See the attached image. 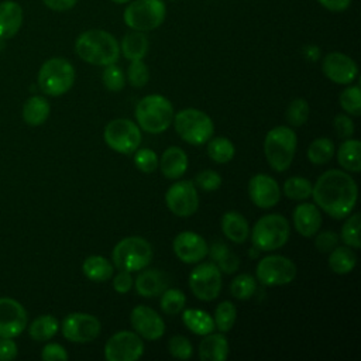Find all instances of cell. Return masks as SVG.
I'll return each instance as SVG.
<instances>
[{"mask_svg":"<svg viewBox=\"0 0 361 361\" xmlns=\"http://www.w3.org/2000/svg\"><path fill=\"white\" fill-rule=\"evenodd\" d=\"M312 196L319 209L338 220L347 217L355 207L358 186L347 171L329 169L317 178Z\"/></svg>","mask_w":361,"mask_h":361,"instance_id":"obj_1","label":"cell"},{"mask_svg":"<svg viewBox=\"0 0 361 361\" xmlns=\"http://www.w3.org/2000/svg\"><path fill=\"white\" fill-rule=\"evenodd\" d=\"M76 55L96 66L116 63L120 56V45L113 34L104 30L92 28L83 31L75 41Z\"/></svg>","mask_w":361,"mask_h":361,"instance_id":"obj_2","label":"cell"},{"mask_svg":"<svg viewBox=\"0 0 361 361\" xmlns=\"http://www.w3.org/2000/svg\"><path fill=\"white\" fill-rule=\"evenodd\" d=\"M173 106L162 94H147L135 106V120L141 130L149 134H161L169 128L173 120Z\"/></svg>","mask_w":361,"mask_h":361,"instance_id":"obj_3","label":"cell"},{"mask_svg":"<svg viewBox=\"0 0 361 361\" xmlns=\"http://www.w3.org/2000/svg\"><path fill=\"white\" fill-rule=\"evenodd\" d=\"M298 138L293 128L278 126L271 128L264 140V154L268 165L276 172H285L293 162Z\"/></svg>","mask_w":361,"mask_h":361,"instance_id":"obj_4","label":"cell"},{"mask_svg":"<svg viewBox=\"0 0 361 361\" xmlns=\"http://www.w3.org/2000/svg\"><path fill=\"white\" fill-rule=\"evenodd\" d=\"M250 235L254 248L258 251H274L288 243L290 235V224L282 214H265L255 221Z\"/></svg>","mask_w":361,"mask_h":361,"instance_id":"obj_5","label":"cell"},{"mask_svg":"<svg viewBox=\"0 0 361 361\" xmlns=\"http://www.w3.org/2000/svg\"><path fill=\"white\" fill-rule=\"evenodd\" d=\"M152 255V245L145 238L130 235L114 245L111 251V262L118 271L135 272L147 268Z\"/></svg>","mask_w":361,"mask_h":361,"instance_id":"obj_6","label":"cell"},{"mask_svg":"<svg viewBox=\"0 0 361 361\" xmlns=\"http://www.w3.org/2000/svg\"><path fill=\"white\" fill-rule=\"evenodd\" d=\"M176 134L190 145H203L214 134V124L210 116L199 109H183L173 114Z\"/></svg>","mask_w":361,"mask_h":361,"instance_id":"obj_7","label":"cell"},{"mask_svg":"<svg viewBox=\"0 0 361 361\" xmlns=\"http://www.w3.org/2000/svg\"><path fill=\"white\" fill-rule=\"evenodd\" d=\"M76 72L73 65L65 58H49L38 71L39 89L52 97L65 94L75 83Z\"/></svg>","mask_w":361,"mask_h":361,"instance_id":"obj_8","label":"cell"},{"mask_svg":"<svg viewBox=\"0 0 361 361\" xmlns=\"http://www.w3.org/2000/svg\"><path fill=\"white\" fill-rule=\"evenodd\" d=\"M164 0H133L123 11V21L134 31L148 32L157 30L165 20Z\"/></svg>","mask_w":361,"mask_h":361,"instance_id":"obj_9","label":"cell"},{"mask_svg":"<svg viewBox=\"0 0 361 361\" xmlns=\"http://www.w3.org/2000/svg\"><path fill=\"white\" fill-rule=\"evenodd\" d=\"M107 147L118 154H133L140 148L142 135L138 124L128 118H114L109 121L103 131Z\"/></svg>","mask_w":361,"mask_h":361,"instance_id":"obj_10","label":"cell"},{"mask_svg":"<svg viewBox=\"0 0 361 361\" xmlns=\"http://www.w3.org/2000/svg\"><path fill=\"white\" fill-rule=\"evenodd\" d=\"M255 275L265 286H282L296 278V265L288 257L272 254L258 261Z\"/></svg>","mask_w":361,"mask_h":361,"instance_id":"obj_11","label":"cell"},{"mask_svg":"<svg viewBox=\"0 0 361 361\" xmlns=\"http://www.w3.org/2000/svg\"><path fill=\"white\" fill-rule=\"evenodd\" d=\"M221 286V271L213 262H202L189 274V288L199 300H214L220 295Z\"/></svg>","mask_w":361,"mask_h":361,"instance_id":"obj_12","label":"cell"},{"mask_svg":"<svg viewBox=\"0 0 361 361\" xmlns=\"http://www.w3.org/2000/svg\"><path fill=\"white\" fill-rule=\"evenodd\" d=\"M144 354V340L130 330L114 333L104 344L107 361H137Z\"/></svg>","mask_w":361,"mask_h":361,"instance_id":"obj_13","label":"cell"},{"mask_svg":"<svg viewBox=\"0 0 361 361\" xmlns=\"http://www.w3.org/2000/svg\"><path fill=\"white\" fill-rule=\"evenodd\" d=\"M166 207L178 217H190L199 207V195L192 180H176L165 193Z\"/></svg>","mask_w":361,"mask_h":361,"instance_id":"obj_14","label":"cell"},{"mask_svg":"<svg viewBox=\"0 0 361 361\" xmlns=\"http://www.w3.org/2000/svg\"><path fill=\"white\" fill-rule=\"evenodd\" d=\"M62 334L68 341L72 343H90L97 338L102 330L100 320L90 314L75 312L65 316L61 326Z\"/></svg>","mask_w":361,"mask_h":361,"instance_id":"obj_15","label":"cell"},{"mask_svg":"<svg viewBox=\"0 0 361 361\" xmlns=\"http://www.w3.org/2000/svg\"><path fill=\"white\" fill-rule=\"evenodd\" d=\"M130 323L134 331L147 341L159 340L165 334V322L149 306L138 305L130 313Z\"/></svg>","mask_w":361,"mask_h":361,"instance_id":"obj_16","label":"cell"},{"mask_svg":"<svg viewBox=\"0 0 361 361\" xmlns=\"http://www.w3.org/2000/svg\"><path fill=\"white\" fill-rule=\"evenodd\" d=\"M27 323V310L18 300L0 298V337H17L24 331Z\"/></svg>","mask_w":361,"mask_h":361,"instance_id":"obj_17","label":"cell"},{"mask_svg":"<svg viewBox=\"0 0 361 361\" xmlns=\"http://www.w3.org/2000/svg\"><path fill=\"white\" fill-rule=\"evenodd\" d=\"M324 76L337 85H350L358 75V66L353 58L343 52H330L322 61Z\"/></svg>","mask_w":361,"mask_h":361,"instance_id":"obj_18","label":"cell"},{"mask_svg":"<svg viewBox=\"0 0 361 361\" xmlns=\"http://www.w3.org/2000/svg\"><path fill=\"white\" fill-rule=\"evenodd\" d=\"M248 196L257 207L271 209L281 200V188L272 176L257 173L248 182Z\"/></svg>","mask_w":361,"mask_h":361,"instance_id":"obj_19","label":"cell"},{"mask_svg":"<svg viewBox=\"0 0 361 361\" xmlns=\"http://www.w3.org/2000/svg\"><path fill=\"white\" fill-rule=\"evenodd\" d=\"M172 248L179 261L185 264H197L207 255L209 245L200 234L195 231H182L173 238Z\"/></svg>","mask_w":361,"mask_h":361,"instance_id":"obj_20","label":"cell"},{"mask_svg":"<svg viewBox=\"0 0 361 361\" xmlns=\"http://www.w3.org/2000/svg\"><path fill=\"white\" fill-rule=\"evenodd\" d=\"M292 219H293L295 230L306 238L313 237L322 226L320 209L314 203H309V202L299 203L293 209Z\"/></svg>","mask_w":361,"mask_h":361,"instance_id":"obj_21","label":"cell"},{"mask_svg":"<svg viewBox=\"0 0 361 361\" xmlns=\"http://www.w3.org/2000/svg\"><path fill=\"white\" fill-rule=\"evenodd\" d=\"M158 166L166 179H171V180L180 179L189 166L188 155L180 147H176V145L168 147L162 152Z\"/></svg>","mask_w":361,"mask_h":361,"instance_id":"obj_22","label":"cell"},{"mask_svg":"<svg viewBox=\"0 0 361 361\" xmlns=\"http://www.w3.org/2000/svg\"><path fill=\"white\" fill-rule=\"evenodd\" d=\"M228 341L223 333H209L199 343L197 355L202 361H224L228 357Z\"/></svg>","mask_w":361,"mask_h":361,"instance_id":"obj_23","label":"cell"},{"mask_svg":"<svg viewBox=\"0 0 361 361\" xmlns=\"http://www.w3.org/2000/svg\"><path fill=\"white\" fill-rule=\"evenodd\" d=\"M166 276L158 269H141L134 281L135 290L142 298H155L166 289Z\"/></svg>","mask_w":361,"mask_h":361,"instance_id":"obj_24","label":"cell"},{"mask_svg":"<svg viewBox=\"0 0 361 361\" xmlns=\"http://www.w3.org/2000/svg\"><path fill=\"white\" fill-rule=\"evenodd\" d=\"M23 24V8L17 1L6 0L0 3V38L14 37Z\"/></svg>","mask_w":361,"mask_h":361,"instance_id":"obj_25","label":"cell"},{"mask_svg":"<svg viewBox=\"0 0 361 361\" xmlns=\"http://www.w3.org/2000/svg\"><path fill=\"white\" fill-rule=\"evenodd\" d=\"M221 231L223 234L233 243L235 244H243L247 241V238L250 237V226L247 219L234 210L226 212L221 216Z\"/></svg>","mask_w":361,"mask_h":361,"instance_id":"obj_26","label":"cell"},{"mask_svg":"<svg viewBox=\"0 0 361 361\" xmlns=\"http://www.w3.org/2000/svg\"><path fill=\"white\" fill-rule=\"evenodd\" d=\"M207 255H210L212 262L223 274H234L240 267L238 255L221 241L212 243V245L207 250Z\"/></svg>","mask_w":361,"mask_h":361,"instance_id":"obj_27","label":"cell"},{"mask_svg":"<svg viewBox=\"0 0 361 361\" xmlns=\"http://www.w3.org/2000/svg\"><path fill=\"white\" fill-rule=\"evenodd\" d=\"M118 45L120 54H123L124 58L128 61L144 59L148 52V38L145 32L141 31L131 30L121 38V42Z\"/></svg>","mask_w":361,"mask_h":361,"instance_id":"obj_28","label":"cell"},{"mask_svg":"<svg viewBox=\"0 0 361 361\" xmlns=\"http://www.w3.org/2000/svg\"><path fill=\"white\" fill-rule=\"evenodd\" d=\"M51 113L49 102L42 96H31L23 106V118L31 127L44 124Z\"/></svg>","mask_w":361,"mask_h":361,"instance_id":"obj_29","label":"cell"},{"mask_svg":"<svg viewBox=\"0 0 361 361\" xmlns=\"http://www.w3.org/2000/svg\"><path fill=\"white\" fill-rule=\"evenodd\" d=\"M114 265L102 255H89L82 264V271L92 282H106L113 276Z\"/></svg>","mask_w":361,"mask_h":361,"instance_id":"obj_30","label":"cell"},{"mask_svg":"<svg viewBox=\"0 0 361 361\" xmlns=\"http://www.w3.org/2000/svg\"><path fill=\"white\" fill-rule=\"evenodd\" d=\"M182 322L189 331L196 336H206L214 331V320L207 312L202 309H186L182 310Z\"/></svg>","mask_w":361,"mask_h":361,"instance_id":"obj_31","label":"cell"},{"mask_svg":"<svg viewBox=\"0 0 361 361\" xmlns=\"http://www.w3.org/2000/svg\"><path fill=\"white\" fill-rule=\"evenodd\" d=\"M361 142L354 138H345L344 142L340 144L337 151V162L347 172H360L361 171Z\"/></svg>","mask_w":361,"mask_h":361,"instance_id":"obj_32","label":"cell"},{"mask_svg":"<svg viewBox=\"0 0 361 361\" xmlns=\"http://www.w3.org/2000/svg\"><path fill=\"white\" fill-rule=\"evenodd\" d=\"M357 264V255L348 245H337L330 251L329 267L334 274L345 275L354 269Z\"/></svg>","mask_w":361,"mask_h":361,"instance_id":"obj_33","label":"cell"},{"mask_svg":"<svg viewBox=\"0 0 361 361\" xmlns=\"http://www.w3.org/2000/svg\"><path fill=\"white\" fill-rule=\"evenodd\" d=\"M59 330V322L52 314H41L34 319L28 327L30 337L35 341H48Z\"/></svg>","mask_w":361,"mask_h":361,"instance_id":"obj_34","label":"cell"},{"mask_svg":"<svg viewBox=\"0 0 361 361\" xmlns=\"http://www.w3.org/2000/svg\"><path fill=\"white\" fill-rule=\"evenodd\" d=\"M207 155L216 164H227L234 158L235 147L226 137H212L207 141Z\"/></svg>","mask_w":361,"mask_h":361,"instance_id":"obj_35","label":"cell"},{"mask_svg":"<svg viewBox=\"0 0 361 361\" xmlns=\"http://www.w3.org/2000/svg\"><path fill=\"white\" fill-rule=\"evenodd\" d=\"M334 152V142L327 137H320L310 142L307 148V158L313 165H324L333 158Z\"/></svg>","mask_w":361,"mask_h":361,"instance_id":"obj_36","label":"cell"},{"mask_svg":"<svg viewBox=\"0 0 361 361\" xmlns=\"http://www.w3.org/2000/svg\"><path fill=\"white\" fill-rule=\"evenodd\" d=\"M185 305H186V296L180 289L166 288L161 293L159 306L165 314L176 316L183 310Z\"/></svg>","mask_w":361,"mask_h":361,"instance_id":"obj_37","label":"cell"},{"mask_svg":"<svg viewBox=\"0 0 361 361\" xmlns=\"http://www.w3.org/2000/svg\"><path fill=\"white\" fill-rule=\"evenodd\" d=\"M237 319V307L233 302L224 300L217 305L214 310V326L220 333H227L233 329Z\"/></svg>","mask_w":361,"mask_h":361,"instance_id":"obj_38","label":"cell"},{"mask_svg":"<svg viewBox=\"0 0 361 361\" xmlns=\"http://www.w3.org/2000/svg\"><path fill=\"white\" fill-rule=\"evenodd\" d=\"M312 182L302 176L288 178L283 183V193L292 200H306L312 196Z\"/></svg>","mask_w":361,"mask_h":361,"instance_id":"obj_39","label":"cell"},{"mask_svg":"<svg viewBox=\"0 0 361 361\" xmlns=\"http://www.w3.org/2000/svg\"><path fill=\"white\" fill-rule=\"evenodd\" d=\"M257 292V279L250 274H238L230 283V293L240 300H247Z\"/></svg>","mask_w":361,"mask_h":361,"instance_id":"obj_40","label":"cell"},{"mask_svg":"<svg viewBox=\"0 0 361 361\" xmlns=\"http://www.w3.org/2000/svg\"><path fill=\"white\" fill-rule=\"evenodd\" d=\"M348 219L341 227L340 238L343 243L351 248H360L361 240H360V226H361V216L360 213H353L351 216H347Z\"/></svg>","mask_w":361,"mask_h":361,"instance_id":"obj_41","label":"cell"},{"mask_svg":"<svg viewBox=\"0 0 361 361\" xmlns=\"http://www.w3.org/2000/svg\"><path fill=\"white\" fill-rule=\"evenodd\" d=\"M309 113H310V109H309V104H307L306 99L298 97V99H293L288 104L285 116H286V121L292 127H300L307 121Z\"/></svg>","mask_w":361,"mask_h":361,"instance_id":"obj_42","label":"cell"},{"mask_svg":"<svg viewBox=\"0 0 361 361\" xmlns=\"http://www.w3.org/2000/svg\"><path fill=\"white\" fill-rule=\"evenodd\" d=\"M341 109L348 113V116H360L361 114V90L358 85L345 87L338 97Z\"/></svg>","mask_w":361,"mask_h":361,"instance_id":"obj_43","label":"cell"},{"mask_svg":"<svg viewBox=\"0 0 361 361\" xmlns=\"http://www.w3.org/2000/svg\"><path fill=\"white\" fill-rule=\"evenodd\" d=\"M134 165L144 173H152L158 169L159 158L151 148H137L134 152Z\"/></svg>","mask_w":361,"mask_h":361,"instance_id":"obj_44","label":"cell"},{"mask_svg":"<svg viewBox=\"0 0 361 361\" xmlns=\"http://www.w3.org/2000/svg\"><path fill=\"white\" fill-rule=\"evenodd\" d=\"M127 80L133 87H144L148 83L149 71L142 59L130 61L127 69Z\"/></svg>","mask_w":361,"mask_h":361,"instance_id":"obj_45","label":"cell"},{"mask_svg":"<svg viewBox=\"0 0 361 361\" xmlns=\"http://www.w3.org/2000/svg\"><path fill=\"white\" fill-rule=\"evenodd\" d=\"M102 80H103L104 87L110 92H120V90H123V87L126 85L124 72L116 63L104 66Z\"/></svg>","mask_w":361,"mask_h":361,"instance_id":"obj_46","label":"cell"},{"mask_svg":"<svg viewBox=\"0 0 361 361\" xmlns=\"http://www.w3.org/2000/svg\"><path fill=\"white\" fill-rule=\"evenodd\" d=\"M168 351L178 360H189L193 355L192 341L185 336H173L169 338Z\"/></svg>","mask_w":361,"mask_h":361,"instance_id":"obj_47","label":"cell"},{"mask_svg":"<svg viewBox=\"0 0 361 361\" xmlns=\"http://www.w3.org/2000/svg\"><path fill=\"white\" fill-rule=\"evenodd\" d=\"M195 186L204 192H214L221 186V176L213 169H203L195 176Z\"/></svg>","mask_w":361,"mask_h":361,"instance_id":"obj_48","label":"cell"},{"mask_svg":"<svg viewBox=\"0 0 361 361\" xmlns=\"http://www.w3.org/2000/svg\"><path fill=\"white\" fill-rule=\"evenodd\" d=\"M314 247L317 251L320 252H330L334 247L338 245V234L336 231L331 230H324L322 233H316L314 234Z\"/></svg>","mask_w":361,"mask_h":361,"instance_id":"obj_49","label":"cell"},{"mask_svg":"<svg viewBox=\"0 0 361 361\" xmlns=\"http://www.w3.org/2000/svg\"><path fill=\"white\" fill-rule=\"evenodd\" d=\"M333 127L340 138H351L354 134V123L348 114H337L333 120Z\"/></svg>","mask_w":361,"mask_h":361,"instance_id":"obj_50","label":"cell"},{"mask_svg":"<svg viewBox=\"0 0 361 361\" xmlns=\"http://www.w3.org/2000/svg\"><path fill=\"white\" fill-rule=\"evenodd\" d=\"M41 358L44 361H65L69 358V355L65 347L59 343H48L41 351Z\"/></svg>","mask_w":361,"mask_h":361,"instance_id":"obj_51","label":"cell"},{"mask_svg":"<svg viewBox=\"0 0 361 361\" xmlns=\"http://www.w3.org/2000/svg\"><path fill=\"white\" fill-rule=\"evenodd\" d=\"M133 272H128V271H118L113 278V289L120 293V295H124L127 292L131 290L133 285H134V278L131 275Z\"/></svg>","mask_w":361,"mask_h":361,"instance_id":"obj_52","label":"cell"},{"mask_svg":"<svg viewBox=\"0 0 361 361\" xmlns=\"http://www.w3.org/2000/svg\"><path fill=\"white\" fill-rule=\"evenodd\" d=\"M17 343L11 337H0V361H8L17 357Z\"/></svg>","mask_w":361,"mask_h":361,"instance_id":"obj_53","label":"cell"},{"mask_svg":"<svg viewBox=\"0 0 361 361\" xmlns=\"http://www.w3.org/2000/svg\"><path fill=\"white\" fill-rule=\"evenodd\" d=\"M317 1L323 8H326L329 11H334V13L344 11L351 4V0H317Z\"/></svg>","mask_w":361,"mask_h":361,"instance_id":"obj_54","label":"cell"},{"mask_svg":"<svg viewBox=\"0 0 361 361\" xmlns=\"http://www.w3.org/2000/svg\"><path fill=\"white\" fill-rule=\"evenodd\" d=\"M42 3L54 11H68L73 8L78 0H42Z\"/></svg>","mask_w":361,"mask_h":361,"instance_id":"obj_55","label":"cell"},{"mask_svg":"<svg viewBox=\"0 0 361 361\" xmlns=\"http://www.w3.org/2000/svg\"><path fill=\"white\" fill-rule=\"evenodd\" d=\"M110 1H113V3H116V4H126V3H128V1H131V0H110Z\"/></svg>","mask_w":361,"mask_h":361,"instance_id":"obj_56","label":"cell"},{"mask_svg":"<svg viewBox=\"0 0 361 361\" xmlns=\"http://www.w3.org/2000/svg\"><path fill=\"white\" fill-rule=\"evenodd\" d=\"M171 1H173V0H171Z\"/></svg>","mask_w":361,"mask_h":361,"instance_id":"obj_57","label":"cell"}]
</instances>
